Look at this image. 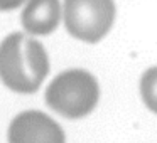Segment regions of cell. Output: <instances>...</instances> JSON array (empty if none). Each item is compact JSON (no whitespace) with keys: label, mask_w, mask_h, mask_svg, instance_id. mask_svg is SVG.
Listing matches in <instances>:
<instances>
[{"label":"cell","mask_w":157,"mask_h":143,"mask_svg":"<svg viewBox=\"0 0 157 143\" xmlns=\"http://www.w3.org/2000/svg\"><path fill=\"white\" fill-rule=\"evenodd\" d=\"M22 4H27V0H0V10H14V9L21 7Z\"/></svg>","instance_id":"obj_7"},{"label":"cell","mask_w":157,"mask_h":143,"mask_svg":"<svg viewBox=\"0 0 157 143\" xmlns=\"http://www.w3.org/2000/svg\"><path fill=\"white\" fill-rule=\"evenodd\" d=\"M140 96L152 113L157 115V66L149 68L140 78Z\"/></svg>","instance_id":"obj_6"},{"label":"cell","mask_w":157,"mask_h":143,"mask_svg":"<svg viewBox=\"0 0 157 143\" xmlns=\"http://www.w3.org/2000/svg\"><path fill=\"white\" fill-rule=\"evenodd\" d=\"M117 7L113 0H64L63 20L75 39L88 44L106 37L115 24Z\"/></svg>","instance_id":"obj_3"},{"label":"cell","mask_w":157,"mask_h":143,"mask_svg":"<svg viewBox=\"0 0 157 143\" xmlns=\"http://www.w3.org/2000/svg\"><path fill=\"white\" fill-rule=\"evenodd\" d=\"M100 86L85 69H68L58 74L46 89V103L51 109L69 119L90 115L98 105Z\"/></svg>","instance_id":"obj_2"},{"label":"cell","mask_w":157,"mask_h":143,"mask_svg":"<svg viewBox=\"0 0 157 143\" xmlns=\"http://www.w3.org/2000/svg\"><path fill=\"white\" fill-rule=\"evenodd\" d=\"M63 128L46 113L24 111L9 126V143H64Z\"/></svg>","instance_id":"obj_4"},{"label":"cell","mask_w":157,"mask_h":143,"mask_svg":"<svg viewBox=\"0 0 157 143\" xmlns=\"http://www.w3.org/2000/svg\"><path fill=\"white\" fill-rule=\"evenodd\" d=\"M61 19V0H27L21 15L24 31L32 35H48L54 32Z\"/></svg>","instance_id":"obj_5"},{"label":"cell","mask_w":157,"mask_h":143,"mask_svg":"<svg viewBox=\"0 0 157 143\" xmlns=\"http://www.w3.org/2000/svg\"><path fill=\"white\" fill-rule=\"evenodd\" d=\"M49 72L44 46L25 34L15 32L0 44V79L9 89L32 94Z\"/></svg>","instance_id":"obj_1"}]
</instances>
